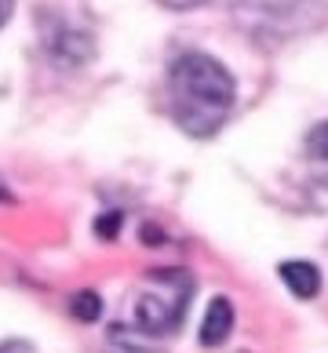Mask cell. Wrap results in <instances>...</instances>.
Listing matches in <instances>:
<instances>
[{"label": "cell", "mask_w": 328, "mask_h": 353, "mask_svg": "<svg viewBox=\"0 0 328 353\" xmlns=\"http://www.w3.org/2000/svg\"><path fill=\"white\" fill-rule=\"evenodd\" d=\"M4 197H8V193H4V190H0V201H4Z\"/></svg>", "instance_id": "obj_10"}, {"label": "cell", "mask_w": 328, "mask_h": 353, "mask_svg": "<svg viewBox=\"0 0 328 353\" xmlns=\"http://www.w3.org/2000/svg\"><path fill=\"white\" fill-rule=\"evenodd\" d=\"M307 168H310V179L328 190V124L313 128L307 139Z\"/></svg>", "instance_id": "obj_5"}, {"label": "cell", "mask_w": 328, "mask_h": 353, "mask_svg": "<svg viewBox=\"0 0 328 353\" xmlns=\"http://www.w3.org/2000/svg\"><path fill=\"white\" fill-rule=\"evenodd\" d=\"M0 353H33L30 343H19V339H11V343H0Z\"/></svg>", "instance_id": "obj_7"}, {"label": "cell", "mask_w": 328, "mask_h": 353, "mask_svg": "<svg viewBox=\"0 0 328 353\" xmlns=\"http://www.w3.org/2000/svg\"><path fill=\"white\" fill-rule=\"evenodd\" d=\"M99 310H102V303H99L95 292H77V299H73V317L77 321H95Z\"/></svg>", "instance_id": "obj_6"}, {"label": "cell", "mask_w": 328, "mask_h": 353, "mask_svg": "<svg viewBox=\"0 0 328 353\" xmlns=\"http://www.w3.org/2000/svg\"><path fill=\"white\" fill-rule=\"evenodd\" d=\"M190 299H193L190 273L157 270V273H150V277L142 281V288L135 292V303H131V324H135V332L150 335V339H164V335L179 332Z\"/></svg>", "instance_id": "obj_2"}, {"label": "cell", "mask_w": 328, "mask_h": 353, "mask_svg": "<svg viewBox=\"0 0 328 353\" xmlns=\"http://www.w3.org/2000/svg\"><path fill=\"white\" fill-rule=\"evenodd\" d=\"M281 281L292 288L299 299H313L321 288V273L313 263H307V259H292V263H281Z\"/></svg>", "instance_id": "obj_3"}, {"label": "cell", "mask_w": 328, "mask_h": 353, "mask_svg": "<svg viewBox=\"0 0 328 353\" xmlns=\"http://www.w3.org/2000/svg\"><path fill=\"white\" fill-rule=\"evenodd\" d=\"M230 328H233V306L226 303V299H215V303L208 306V313H204L201 343H204V346H219V343H226Z\"/></svg>", "instance_id": "obj_4"}, {"label": "cell", "mask_w": 328, "mask_h": 353, "mask_svg": "<svg viewBox=\"0 0 328 353\" xmlns=\"http://www.w3.org/2000/svg\"><path fill=\"white\" fill-rule=\"evenodd\" d=\"M8 15H11V0H0V26L8 22Z\"/></svg>", "instance_id": "obj_9"}, {"label": "cell", "mask_w": 328, "mask_h": 353, "mask_svg": "<svg viewBox=\"0 0 328 353\" xmlns=\"http://www.w3.org/2000/svg\"><path fill=\"white\" fill-rule=\"evenodd\" d=\"M161 4H168V8H197V4H204V0H161Z\"/></svg>", "instance_id": "obj_8"}, {"label": "cell", "mask_w": 328, "mask_h": 353, "mask_svg": "<svg viewBox=\"0 0 328 353\" xmlns=\"http://www.w3.org/2000/svg\"><path fill=\"white\" fill-rule=\"evenodd\" d=\"M168 102L182 132L208 139L226 124L233 110V77L212 55L182 51L168 66Z\"/></svg>", "instance_id": "obj_1"}]
</instances>
